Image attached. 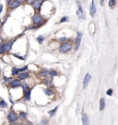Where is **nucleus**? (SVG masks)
<instances>
[{"instance_id":"nucleus-1","label":"nucleus","mask_w":118,"mask_h":125,"mask_svg":"<svg viewBox=\"0 0 118 125\" xmlns=\"http://www.w3.org/2000/svg\"><path fill=\"white\" fill-rule=\"evenodd\" d=\"M31 22H32V25H35L41 28L47 22V19L44 16H43L40 12H34L32 16Z\"/></svg>"},{"instance_id":"nucleus-2","label":"nucleus","mask_w":118,"mask_h":125,"mask_svg":"<svg viewBox=\"0 0 118 125\" xmlns=\"http://www.w3.org/2000/svg\"><path fill=\"white\" fill-rule=\"evenodd\" d=\"M72 47H73V44L71 42H66L65 43H62L58 46V51L61 53H66V52H70L72 50Z\"/></svg>"},{"instance_id":"nucleus-3","label":"nucleus","mask_w":118,"mask_h":125,"mask_svg":"<svg viewBox=\"0 0 118 125\" xmlns=\"http://www.w3.org/2000/svg\"><path fill=\"white\" fill-rule=\"evenodd\" d=\"M23 5V0H13L8 7V11L10 12L12 10H15L17 8H19L20 7H21Z\"/></svg>"},{"instance_id":"nucleus-4","label":"nucleus","mask_w":118,"mask_h":125,"mask_svg":"<svg viewBox=\"0 0 118 125\" xmlns=\"http://www.w3.org/2000/svg\"><path fill=\"white\" fill-rule=\"evenodd\" d=\"M46 0H34V2L32 4V9L34 10V12H40L42 7H43V3L45 2Z\"/></svg>"},{"instance_id":"nucleus-5","label":"nucleus","mask_w":118,"mask_h":125,"mask_svg":"<svg viewBox=\"0 0 118 125\" xmlns=\"http://www.w3.org/2000/svg\"><path fill=\"white\" fill-rule=\"evenodd\" d=\"M8 84L9 88H12V89L19 88L21 86V80H20L19 78H12Z\"/></svg>"},{"instance_id":"nucleus-6","label":"nucleus","mask_w":118,"mask_h":125,"mask_svg":"<svg viewBox=\"0 0 118 125\" xmlns=\"http://www.w3.org/2000/svg\"><path fill=\"white\" fill-rule=\"evenodd\" d=\"M81 38H82V33L77 31V36H76L75 42H74V51H77L80 47V43H81Z\"/></svg>"},{"instance_id":"nucleus-7","label":"nucleus","mask_w":118,"mask_h":125,"mask_svg":"<svg viewBox=\"0 0 118 125\" xmlns=\"http://www.w3.org/2000/svg\"><path fill=\"white\" fill-rule=\"evenodd\" d=\"M17 39H18V37L13 38V39H9V40H8L7 42H5V45H6V52H7V53H8V52H9L11 50H12L13 45H14V43L16 42Z\"/></svg>"},{"instance_id":"nucleus-8","label":"nucleus","mask_w":118,"mask_h":125,"mask_svg":"<svg viewBox=\"0 0 118 125\" xmlns=\"http://www.w3.org/2000/svg\"><path fill=\"white\" fill-rule=\"evenodd\" d=\"M18 119H19V116L17 115V113L14 111V110H10L9 112H8V121L12 123V122H16L17 121H18Z\"/></svg>"},{"instance_id":"nucleus-9","label":"nucleus","mask_w":118,"mask_h":125,"mask_svg":"<svg viewBox=\"0 0 118 125\" xmlns=\"http://www.w3.org/2000/svg\"><path fill=\"white\" fill-rule=\"evenodd\" d=\"M17 77L20 79V80H26V79H28V78H30L31 77V74L29 73V72H21V73H20L18 75H17Z\"/></svg>"},{"instance_id":"nucleus-10","label":"nucleus","mask_w":118,"mask_h":125,"mask_svg":"<svg viewBox=\"0 0 118 125\" xmlns=\"http://www.w3.org/2000/svg\"><path fill=\"white\" fill-rule=\"evenodd\" d=\"M96 12H97V9H96V6H95V2H94V0H92L91 3H90V14L91 17H94L95 14H96Z\"/></svg>"},{"instance_id":"nucleus-11","label":"nucleus","mask_w":118,"mask_h":125,"mask_svg":"<svg viewBox=\"0 0 118 125\" xmlns=\"http://www.w3.org/2000/svg\"><path fill=\"white\" fill-rule=\"evenodd\" d=\"M90 79H91L90 74H85V77H84V79H83V88H86L87 86H88V85L90 83Z\"/></svg>"},{"instance_id":"nucleus-12","label":"nucleus","mask_w":118,"mask_h":125,"mask_svg":"<svg viewBox=\"0 0 118 125\" xmlns=\"http://www.w3.org/2000/svg\"><path fill=\"white\" fill-rule=\"evenodd\" d=\"M38 76L40 77V78H42V79H45L46 77H48V71L46 70V69H43V70H41L39 73H38Z\"/></svg>"},{"instance_id":"nucleus-13","label":"nucleus","mask_w":118,"mask_h":125,"mask_svg":"<svg viewBox=\"0 0 118 125\" xmlns=\"http://www.w3.org/2000/svg\"><path fill=\"white\" fill-rule=\"evenodd\" d=\"M21 89H22V93H24V92H27L28 90H30L31 89V87H30V85L27 83V82H21Z\"/></svg>"},{"instance_id":"nucleus-14","label":"nucleus","mask_w":118,"mask_h":125,"mask_svg":"<svg viewBox=\"0 0 118 125\" xmlns=\"http://www.w3.org/2000/svg\"><path fill=\"white\" fill-rule=\"evenodd\" d=\"M77 18L79 19V20H86V15H85V12L84 11H80V10H77Z\"/></svg>"},{"instance_id":"nucleus-15","label":"nucleus","mask_w":118,"mask_h":125,"mask_svg":"<svg viewBox=\"0 0 118 125\" xmlns=\"http://www.w3.org/2000/svg\"><path fill=\"white\" fill-rule=\"evenodd\" d=\"M43 93H44V95H46L47 97L53 96L54 95V89H52L51 87H46V88L43 89Z\"/></svg>"},{"instance_id":"nucleus-16","label":"nucleus","mask_w":118,"mask_h":125,"mask_svg":"<svg viewBox=\"0 0 118 125\" xmlns=\"http://www.w3.org/2000/svg\"><path fill=\"white\" fill-rule=\"evenodd\" d=\"M31 95H32V89H30L27 92H24L23 93V98L26 101H29V100H31Z\"/></svg>"},{"instance_id":"nucleus-17","label":"nucleus","mask_w":118,"mask_h":125,"mask_svg":"<svg viewBox=\"0 0 118 125\" xmlns=\"http://www.w3.org/2000/svg\"><path fill=\"white\" fill-rule=\"evenodd\" d=\"M81 120H82V123H83V125H89L90 124V121H89V117H88V115L87 114H85V113H82Z\"/></svg>"},{"instance_id":"nucleus-18","label":"nucleus","mask_w":118,"mask_h":125,"mask_svg":"<svg viewBox=\"0 0 118 125\" xmlns=\"http://www.w3.org/2000/svg\"><path fill=\"white\" fill-rule=\"evenodd\" d=\"M19 74H20V69H19L18 67L14 66V67H12V68H11V75H12L13 77L17 76Z\"/></svg>"},{"instance_id":"nucleus-19","label":"nucleus","mask_w":118,"mask_h":125,"mask_svg":"<svg viewBox=\"0 0 118 125\" xmlns=\"http://www.w3.org/2000/svg\"><path fill=\"white\" fill-rule=\"evenodd\" d=\"M69 42V39H68L66 36H62V37L57 38V42L60 43V44L65 43V42Z\"/></svg>"},{"instance_id":"nucleus-20","label":"nucleus","mask_w":118,"mask_h":125,"mask_svg":"<svg viewBox=\"0 0 118 125\" xmlns=\"http://www.w3.org/2000/svg\"><path fill=\"white\" fill-rule=\"evenodd\" d=\"M58 74H58V72H57L56 70H50V71H48V76H50V77H52V78L57 76Z\"/></svg>"},{"instance_id":"nucleus-21","label":"nucleus","mask_w":118,"mask_h":125,"mask_svg":"<svg viewBox=\"0 0 118 125\" xmlns=\"http://www.w3.org/2000/svg\"><path fill=\"white\" fill-rule=\"evenodd\" d=\"M45 39H46V37H45L44 35H39V36L36 38V41L38 42L39 44H42V43L45 41Z\"/></svg>"},{"instance_id":"nucleus-22","label":"nucleus","mask_w":118,"mask_h":125,"mask_svg":"<svg viewBox=\"0 0 118 125\" xmlns=\"http://www.w3.org/2000/svg\"><path fill=\"white\" fill-rule=\"evenodd\" d=\"M104 108H105V99H104L103 98H102L100 99V110H101V111L103 110Z\"/></svg>"},{"instance_id":"nucleus-23","label":"nucleus","mask_w":118,"mask_h":125,"mask_svg":"<svg viewBox=\"0 0 118 125\" xmlns=\"http://www.w3.org/2000/svg\"><path fill=\"white\" fill-rule=\"evenodd\" d=\"M27 117H28L27 112H25V111H20V114H19V119L25 121V120L27 119Z\"/></svg>"},{"instance_id":"nucleus-24","label":"nucleus","mask_w":118,"mask_h":125,"mask_svg":"<svg viewBox=\"0 0 118 125\" xmlns=\"http://www.w3.org/2000/svg\"><path fill=\"white\" fill-rule=\"evenodd\" d=\"M5 53H7V52H6V45H5V42H4L0 45V55L5 54Z\"/></svg>"},{"instance_id":"nucleus-25","label":"nucleus","mask_w":118,"mask_h":125,"mask_svg":"<svg viewBox=\"0 0 118 125\" xmlns=\"http://www.w3.org/2000/svg\"><path fill=\"white\" fill-rule=\"evenodd\" d=\"M6 108H8V103L5 100L1 99L0 100V109H6Z\"/></svg>"},{"instance_id":"nucleus-26","label":"nucleus","mask_w":118,"mask_h":125,"mask_svg":"<svg viewBox=\"0 0 118 125\" xmlns=\"http://www.w3.org/2000/svg\"><path fill=\"white\" fill-rule=\"evenodd\" d=\"M68 20H69V19H68L67 16H63V17L59 20V22H58V23H66V22L68 21Z\"/></svg>"},{"instance_id":"nucleus-27","label":"nucleus","mask_w":118,"mask_h":125,"mask_svg":"<svg viewBox=\"0 0 118 125\" xmlns=\"http://www.w3.org/2000/svg\"><path fill=\"white\" fill-rule=\"evenodd\" d=\"M115 4H116L115 0H109V2H108V6H109V8H114V7H115Z\"/></svg>"},{"instance_id":"nucleus-28","label":"nucleus","mask_w":118,"mask_h":125,"mask_svg":"<svg viewBox=\"0 0 118 125\" xmlns=\"http://www.w3.org/2000/svg\"><path fill=\"white\" fill-rule=\"evenodd\" d=\"M57 109H58V107H55L54 109H51V110H49V111H48V114L50 115V116H54V115L56 113Z\"/></svg>"},{"instance_id":"nucleus-29","label":"nucleus","mask_w":118,"mask_h":125,"mask_svg":"<svg viewBox=\"0 0 118 125\" xmlns=\"http://www.w3.org/2000/svg\"><path fill=\"white\" fill-rule=\"evenodd\" d=\"M28 68H29V66H28V65H24V66H22L21 68H19V69H20V73L28 71Z\"/></svg>"},{"instance_id":"nucleus-30","label":"nucleus","mask_w":118,"mask_h":125,"mask_svg":"<svg viewBox=\"0 0 118 125\" xmlns=\"http://www.w3.org/2000/svg\"><path fill=\"white\" fill-rule=\"evenodd\" d=\"M13 56H15L16 58H18V59H20V60H21V61H25V57L20 56V55H19V54H17V53H13Z\"/></svg>"},{"instance_id":"nucleus-31","label":"nucleus","mask_w":118,"mask_h":125,"mask_svg":"<svg viewBox=\"0 0 118 125\" xmlns=\"http://www.w3.org/2000/svg\"><path fill=\"white\" fill-rule=\"evenodd\" d=\"M47 124H48V119H45V118L43 119L42 121L39 123V125H47Z\"/></svg>"},{"instance_id":"nucleus-32","label":"nucleus","mask_w":118,"mask_h":125,"mask_svg":"<svg viewBox=\"0 0 118 125\" xmlns=\"http://www.w3.org/2000/svg\"><path fill=\"white\" fill-rule=\"evenodd\" d=\"M12 78H10V77H8L7 75H4V78H3V81H4V83L8 84L9 81H10Z\"/></svg>"},{"instance_id":"nucleus-33","label":"nucleus","mask_w":118,"mask_h":125,"mask_svg":"<svg viewBox=\"0 0 118 125\" xmlns=\"http://www.w3.org/2000/svg\"><path fill=\"white\" fill-rule=\"evenodd\" d=\"M33 2H34V0H23V3H25L27 5H30V6H32Z\"/></svg>"},{"instance_id":"nucleus-34","label":"nucleus","mask_w":118,"mask_h":125,"mask_svg":"<svg viewBox=\"0 0 118 125\" xmlns=\"http://www.w3.org/2000/svg\"><path fill=\"white\" fill-rule=\"evenodd\" d=\"M22 125H32V123L30 121H25L22 122Z\"/></svg>"},{"instance_id":"nucleus-35","label":"nucleus","mask_w":118,"mask_h":125,"mask_svg":"<svg viewBox=\"0 0 118 125\" xmlns=\"http://www.w3.org/2000/svg\"><path fill=\"white\" fill-rule=\"evenodd\" d=\"M106 94H107L108 96H112V95H113V89H112V88L108 89L107 91H106Z\"/></svg>"},{"instance_id":"nucleus-36","label":"nucleus","mask_w":118,"mask_h":125,"mask_svg":"<svg viewBox=\"0 0 118 125\" xmlns=\"http://www.w3.org/2000/svg\"><path fill=\"white\" fill-rule=\"evenodd\" d=\"M3 8H4V6H3L2 4H0V15L2 14V11H3Z\"/></svg>"},{"instance_id":"nucleus-37","label":"nucleus","mask_w":118,"mask_h":125,"mask_svg":"<svg viewBox=\"0 0 118 125\" xmlns=\"http://www.w3.org/2000/svg\"><path fill=\"white\" fill-rule=\"evenodd\" d=\"M12 1H13V0H6V4H7V6H8Z\"/></svg>"},{"instance_id":"nucleus-38","label":"nucleus","mask_w":118,"mask_h":125,"mask_svg":"<svg viewBox=\"0 0 118 125\" xmlns=\"http://www.w3.org/2000/svg\"><path fill=\"white\" fill-rule=\"evenodd\" d=\"M4 42H5V41H4V39H3V38H2L1 36H0V45H1L2 43H4Z\"/></svg>"},{"instance_id":"nucleus-39","label":"nucleus","mask_w":118,"mask_h":125,"mask_svg":"<svg viewBox=\"0 0 118 125\" xmlns=\"http://www.w3.org/2000/svg\"><path fill=\"white\" fill-rule=\"evenodd\" d=\"M100 5L102 7L104 5V0H100Z\"/></svg>"},{"instance_id":"nucleus-40","label":"nucleus","mask_w":118,"mask_h":125,"mask_svg":"<svg viewBox=\"0 0 118 125\" xmlns=\"http://www.w3.org/2000/svg\"><path fill=\"white\" fill-rule=\"evenodd\" d=\"M10 125H20V124H19L17 122H12V123H10Z\"/></svg>"},{"instance_id":"nucleus-41","label":"nucleus","mask_w":118,"mask_h":125,"mask_svg":"<svg viewBox=\"0 0 118 125\" xmlns=\"http://www.w3.org/2000/svg\"><path fill=\"white\" fill-rule=\"evenodd\" d=\"M0 32H1V29H0Z\"/></svg>"}]
</instances>
